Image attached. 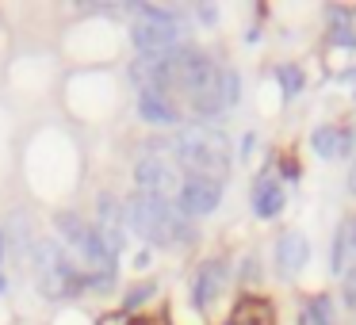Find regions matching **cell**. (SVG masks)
<instances>
[{
  "label": "cell",
  "instance_id": "cell-23",
  "mask_svg": "<svg viewBox=\"0 0 356 325\" xmlns=\"http://www.w3.org/2000/svg\"><path fill=\"white\" fill-rule=\"evenodd\" d=\"M200 19H203V24H218V8H211V4H200Z\"/></svg>",
  "mask_w": 356,
  "mask_h": 325
},
{
  "label": "cell",
  "instance_id": "cell-18",
  "mask_svg": "<svg viewBox=\"0 0 356 325\" xmlns=\"http://www.w3.org/2000/svg\"><path fill=\"white\" fill-rule=\"evenodd\" d=\"M345 249H348V226H341L337 238H333V249H330V264H333V272L345 268Z\"/></svg>",
  "mask_w": 356,
  "mask_h": 325
},
{
  "label": "cell",
  "instance_id": "cell-12",
  "mask_svg": "<svg viewBox=\"0 0 356 325\" xmlns=\"http://www.w3.org/2000/svg\"><path fill=\"white\" fill-rule=\"evenodd\" d=\"M310 146H314V153L322 157V161H341V157L353 153L356 138L345 126H318V131L310 134Z\"/></svg>",
  "mask_w": 356,
  "mask_h": 325
},
{
  "label": "cell",
  "instance_id": "cell-26",
  "mask_svg": "<svg viewBox=\"0 0 356 325\" xmlns=\"http://www.w3.org/2000/svg\"><path fill=\"white\" fill-rule=\"evenodd\" d=\"M353 245H356V226H353Z\"/></svg>",
  "mask_w": 356,
  "mask_h": 325
},
{
  "label": "cell",
  "instance_id": "cell-21",
  "mask_svg": "<svg viewBox=\"0 0 356 325\" xmlns=\"http://www.w3.org/2000/svg\"><path fill=\"white\" fill-rule=\"evenodd\" d=\"M4 253H8V241H4V230H0V291H8V276H4Z\"/></svg>",
  "mask_w": 356,
  "mask_h": 325
},
{
  "label": "cell",
  "instance_id": "cell-4",
  "mask_svg": "<svg viewBox=\"0 0 356 325\" xmlns=\"http://www.w3.org/2000/svg\"><path fill=\"white\" fill-rule=\"evenodd\" d=\"M31 272H35V283H39V291L47 299H70V294H77L88 283L85 272L65 253L62 241H35L31 245Z\"/></svg>",
  "mask_w": 356,
  "mask_h": 325
},
{
  "label": "cell",
  "instance_id": "cell-3",
  "mask_svg": "<svg viewBox=\"0 0 356 325\" xmlns=\"http://www.w3.org/2000/svg\"><path fill=\"white\" fill-rule=\"evenodd\" d=\"M54 230H58V238H62V245L73 249V256H77V264L88 272V279H92L100 291H108L111 279H115V256L104 249L96 226H88L85 218L73 215V210H62V215L54 218Z\"/></svg>",
  "mask_w": 356,
  "mask_h": 325
},
{
  "label": "cell",
  "instance_id": "cell-16",
  "mask_svg": "<svg viewBox=\"0 0 356 325\" xmlns=\"http://www.w3.org/2000/svg\"><path fill=\"white\" fill-rule=\"evenodd\" d=\"M276 81H280V88H284V96H299L302 92V69L299 65H280Z\"/></svg>",
  "mask_w": 356,
  "mask_h": 325
},
{
  "label": "cell",
  "instance_id": "cell-22",
  "mask_svg": "<svg viewBox=\"0 0 356 325\" xmlns=\"http://www.w3.org/2000/svg\"><path fill=\"white\" fill-rule=\"evenodd\" d=\"M345 302L356 306V272H348V279H345Z\"/></svg>",
  "mask_w": 356,
  "mask_h": 325
},
{
  "label": "cell",
  "instance_id": "cell-17",
  "mask_svg": "<svg viewBox=\"0 0 356 325\" xmlns=\"http://www.w3.org/2000/svg\"><path fill=\"white\" fill-rule=\"evenodd\" d=\"M218 88H222V103L226 108H234L241 96V77L234 69H218Z\"/></svg>",
  "mask_w": 356,
  "mask_h": 325
},
{
  "label": "cell",
  "instance_id": "cell-13",
  "mask_svg": "<svg viewBox=\"0 0 356 325\" xmlns=\"http://www.w3.org/2000/svg\"><path fill=\"white\" fill-rule=\"evenodd\" d=\"M226 276H230V268H226V260H218V256L207 260V264H200V272H195V306L207 310L211 302L222 294Z\"/></svg>",
  "mask_w": 356,
  "mask_h": 325
},
{
  "label": "cell",
  "instance_id": "cell-2",
  "mask_svg": "<svg viewBox=\"0 0 356 325\" xmlns=\"http://www.w3.org/2000/svg\"><path fill=\"white\" fill-rule=\"evenodd\" d=\"M127 222L146 245L154 249H172L177 241H188L192 230L184 226V210L172 199H157V195L134 192L127 199Z\"/></svg>",
  "mask_w": 356,
  "mask_h": 325
},
{
  "label": "cell",
  "instance_id": "cell-20",
  "mask_svg": "<svg viewBox=\"0 0 356 325\" xmlns=\"http://www.w3.org/2000/svg\"><path fill=\"white\" fill-rule=\"evenodd\" d=\"M154 291H157L154 283H142L138 291H131V294H127V310H134V306H138V302H146V299H149V294H154Z\"/></svg>",
  "mask_w": 356,
  "mask_h": 325
},
{
  "label": "cell",
  "instance_id": "cell-24",
  "mask_svg": "<svg viewBox=\"0 0 356 325\" xmlns=\"http://www.w3.org/2000/svg\"><path fill=\"white\" fill-rule=\"evenodd\" d=\"M100 325H127V314H108Z\"/></svg>",
  "mask_w": 356,
  "mask_h": 325
},
{
  "label": "cell",
  "instance_id": "cell-8",
  "mask_svg": "<svg viewBox=\"0 0 356 325\" xmlns=\"http://www.w3.org/2000/svg\"><path fill=\"white\" fill-rule=\"evenodd\" d=\"M123 215L127 207L115 199L111 192L100 195V203H96V233H100L104 249H108L111 256L119 260V253L127 249V226H123Z\"/></svg>",
  "mask_w": 356,
  "mask_h": 325
},
{
  "label": "cell",
  "instance_id": "cell-10",
  "mask_svg": "<svg viewBox=\"0 0 356 325\" xmlns=\"http://www.w3.org/2000/svg\"><path fill=\"white\" fill-rule=\"evenodd\" d=\"M138 115L146 119L149 126H177L180 123V108L172 103L169 92H161V88H142L138 92Z\"/></svg>",
  "mask_w": 356,
  "mask_h": 325
},
{
  "label": "cell",
  "instance_id": "cell-15",
  "mask_svg": "<svg viewBox=\"0 0 356 325\" xmlns=\"http://www.w3.org/2000/svg\"><path fill=\"white\" fill-rule=\"evenodd\" d=\"M307 322L310 325H333V299L330 294H314V299H310Z\"/></svg>",
  "mask_w": 356,
  "mask_h": 325
},
{
  "label": "cell",
  "instance_id": "cell-19",
  "mask_svg": "<svg viewBox=\"0 0 356 325\" xmlns=\"http://www.w3.org/2000/svg\"><path fill=\"white\" fill-rule=\"evenodd\" d=\"M330 19H337V31H333L330 39L337 42V47H356V35H353V31H348V27H345V12H333Z\"/></svg>",
  "mask_w": 356,
  "mask_h": 325
},
{
  "label": "cell",
  "instance_id": "cell-6",
  "mask_svg": "<svg viewBox=\"0 0 356 325\" xmlns=\"http://www.w3.org/2000/svg\"><path fill=\"white\" fill-rule=\"evenodd\" d=\"M134 184H138L142 195L172 199V195H180V188H184V176H180L177 161L146 153V157H138V165H134Z\"/></svg>",
  "mask_w": 356,
  "mask_h": 325
},
{
  "label": "cell",
  "instance_id": "cell-7",
  "mask_svg": "<svg viewBox=\"0 0 356 325\" xmlns=\"http://www.w3.org/2000/svg\"><path fill=\"white\" fill-rule=\"evenodd\" d=\"M172 81H177L188 96H200V92H207L211 85H218V65L211 62L203 50L180 47L177 54H172Z\"/></svg>",
  "mask_w": 356,
  "mask_h": 325
},
{
  "label": "cell",
  "instance_id": "cell-5",
  "mask_svg": "<svg viewBox=\"0 0 356 325\" xmlns=\"http://www.w3.org/2000/svg\"><path fill=\"white\" fill-rule=\"evenodd\" d=\"M131 42L138 47V54H169L180 42V19L165 8H138Z\"/></svg>",
  "mask_w": 356,
  "mask_h": 325
},
{
  "label": "cell",
  "instance_id": "cell-1",
  "mask_svg": "<svg viewBox=\"0 0 356 325\" xmlns=\"http://www.w3.org/2000/svg\"><path fill=\"white\" fill-rule=\"evenodd\" d=\"M172 157H177V169L200 180L222 184V176L230 172V142L218 126H184V131H177Z\"/></svg>",
  "mask_w": 356,
  "mask_h": 325
},
{
  "label": "cell",
  "instance_id": "cell-25",
  "mask_svg": "<svg viewBox=\"0 0 356 325\" xmlns=\"http://www.w3.org/2000/svg\"><path fill=\"white\" fill-rule=\"evenodd\" d=\"M348 184H353V192H356V165H353V176H348Z\"/></svg>",
  "mask_w": 356,
  "mask_h": 325
},
{
  "label": "cell",
  "instance_id": "cell-14",
  "mask_svg": "<svg viewBox=\"0 0 356 325\" xmlns=\"http://www.w3.org/2000/svg\"><path fill=\"white\" fill-rule=\"evenodd\" d=\"M253 210L261 218H276L284 210V184L276 176H264L261 184L253 188Z\"/></svg>",
  "mask_w": 356,
  "mask_h": 325
},
{
  "label": "cell",
  "instance_id": "cell-9",
  "mask_svg": "<svg viewBox=\"0 0 356 325\" xmlns=\"http://www.w3.org/2000/svg\"><path fill=\"white\" fill-rule=\"evenodd\" d=\"M222 203V184L218 180H200V176H184V188L177 195V207L184 210L188 218H203L211 210H218Z\"/></svg>",
  "mask_w": 356,
  "mask_h": 325
},
{
  "label": "cell",
  "instance_id": "cell-11",
  "mask_svg": "<svg viewBox=\"0 0 356 325\" xmlns=\"http://www.w3.org/2000/svg\"><path fill=\"white\" fill-rule=\"evenodd\" d=\"M307 260H310V241H307V233L287 230L284 238L276 241V264H280V272H284V276H299V272L307 268Z\"/></svg>",
  "mask_w": 356,
  "mask_h": 325
}]
</instances>
